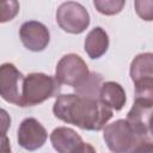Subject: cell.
Returning <instances> with one entry per match:
<instances>
[{
  "label": "cell",
  "mask_w": 153,
  "mask_h": 153,
  "mask_svg": "<svg viewBox=\"0 0 153 153\" xmlns=\"http://www.w3.org/2000/svg\"><path fill=\"white\" fill-rule=\"evenodd\" d=\"M56 22L66 32L81 33L90 24V14L81 4L67 1L59 6L56 11Z\"/></svg>",
  "instance_id": "cell-5"
},
{
  "label": "cell",
  "mask_w": 153,
  "mask_h": 153,
  "mask_svg": "<svg viewBox=\"0 0 153 153\" xmlns=\"http://www.w3.org/2000/svg\"><path fill=\"white\" fill-rule=\"evenodd\" d=\"M24 75L12 63L0 66V97L6 102L22 106V86Z\"/></svg>",
  "instance_id": "cell-7"
},
{
  "label": "cell",
  "mask_w": 153,
  "mask_h": 153,
  "mask_svg": "<svg viewBox=\"0 0 153 153\" xmlns=\"http://www.w3.org/2000/svg\"><path fill=\"white\" fill-rule=\"evenodd\" d=\"M153 109V100L135 99L134 105L127 115V122L130 127L145 139H152L151 116Z\"/></svg>",
  "instance_id": "cell-8"
},
{
  "label": "cell",
  "mask_w": 153,
  "mask_h": 153,
  "mask_svg": "<svg viewBox=\"0 0 153 153\" xmlns=\"http://www.w3.org/2000/svg\"><path fill=\"white\" fill-rule=\"evenodd\" d=\"M72 153H96V149L90 143H86L82 141L78 147H75L72 151Z\"/></svg>",
  "instance_id": "cell-20"
},
{
  "label": "cell",
  "mask_w": 153,
  "mask_h": 153,
  "mask_svg": "<svg viewBox=\"0 0 153 153\" xmlns=\"http://www.w3.org/2000/svg\"><path fill=\"white\" fill-rule=\"evenodd\" d=\"M17 137H18V143L23 148L27 151H35L44 145L48 134L45 128L36 118L29 117L20 123L18 128Z\"/></svg>",
  "instance_id": "cell-9"
},
{
  "label": "cell",
  "mask_w": 153,
  "mask_h": 153,
  "mask_svg": "<svg viewBox=\"0 0 153 153\" xmlns=\"http://www.w3.org/2000/svg\"><path fill=\"white\" fill-rule=\"evenodd\" d=\"M19 36L26 49L32 51L43 50L50 39L49 30L47 26L39 22L30 20L25 22L19 30Z\"/></svg>",
  "instance_id": "cell-10"
},
{
  "label": "cell",
  "mask_w": 153,
  "mask_h": 153,
  "mask_svg": "<svg viewBox=\"0 0 153 153\" xmlns=\"http://www.w3.org/2000/svg\"><path fill=\"white\" fill-rule=\"evenodd\" d=\"M109 47L108 33L102 27L92 29L85 38V51L91 59H98L104 55Z\"/></svg>",
  "instance_id": "cell-13"
},
{
  "label": "cell",
  "mask_w": 153,
  "mask_h": 153,
  "mask_svg": "<svg viewBox=\"0 0 153 153\" xmlns=\"http://www.w3.org/2000/svg\"><path fill=\"white\" fill-rule=\"evenodd\" d=\"M130 78L135 85V99L153 100V55L139 54L130 65Z\"/></svg>",
  "instance_id": "cell-4"
},
{
  "label": "cell",
  "mask_w": 153,
  "mask_h": 153,
  "mask_svg": "<svg viewBox=\"0 0 153 153\" xmlns=\"http://www.w3.org/2000/svg\"><path fill=\"white\" fill-rule=\"evenodd\" d=\"M19 11V2L14 0L0 1V23L12 20Z\"/></svg>",
  "instance_id": "cell-16"
},
{
  "label": "cell",
  "mask_w": 153,
  "mask_h": 153,
  "mask_svg": "<svg viewBox=\"0 0 153 153\" xmlns=\"http://www.w3.org/2000/svg\"><path fill=\"white\" fill-rule=\"evenodd\" d=\"M103 84V78L98 73H90L88 76L76 87H74V91L79 96L88 97L99 99V91Z\"/></svg>",
  "instance_id": "cell-14"
},
{
  "label": "cell",
  "mask_w": 153,
  "mask_h": 153,
  "mask_svg": "<svg viewBox=\"0 0 153 153\" xmlns=\"http://www.w3.org/2000/svg\"><path fill=\"white\" fill-rule=\"evenodd\" d=\"M99 100L111 110H121L126 104V92L123 87L115 81L102 84L99 91Z\"/></svg>",
  "instance_id": "cell-12"
},
{
  "label": "cell",
  "mask_w": 153,
  "mask_h": 153,
  "mask_svg": "<svg viewBox=\"0 0 153 153\" xmlns=\"http://www.w3.org/2000/svg\"><path fill=\"white\" fill-rule=\"evenodd\" d=\"M90 72L86 62L76 54L65 55L56 66L55 79L60 84L76 87L87 76Z\"/></svg>",
  "instance_id": "cell-6"
},
{
  "label": "cell",
  "mask_w": 153,
  "mask_h": 153,
  "mask_svg": "<svg viewBox=\"0 0 153 153\" xmlns=\"http://www.w3.org/2000/svg\"><path fill=\"white\" fill-rule=\"evenodd\" d=\"M103 137L114 153H131L143 141H152L137 134L126 120H117L104 128Z\"/></svg>",
  "instance_id": "cell-3"
},
{
  "label": "cell",
  "mask_w": 153,
  "mask_h": 153,
  "mask_svg": "<svg viewBox=\"0 0 153 153\" xmlns=\"http://www.w3.org/2000/svg\"><path fill=\"white\" fill-rule=\"evenodd\" d=\"M53 112L59 120L86 130H100L112 117V110L99 99L76 93L59 96Z\"/></svg>",
  "instance_id": "cell-1"
},
{
  "label": "cell",
  "mask_w": 153,
  "mask_h": 153,
  "mask_svg": "<svg viewBox=\"0 0 153 153\" xmlns=\"http://www.w3.org/2000/svg\"><path fill=\"white\" fill-rule=\"evenodd\" d=\"M131 153H153V142L143 141L140 145H137Z\"/></svg>",
  "instance_id": "cell-18"
},
{
  "label": "cell",
  "mask_w": 153,
  "mask_h": 153,
  "mask_svg": "<svg viewBox=\"0 0 153 153\" xmlns=\"http://www.w3.org/2000/svg\"><path fill=\"white\" fill-rule=\"evenodd\" d=\"M50 141L57 153H72V151L82 142L80 135L67 127L54 129L50 134Z\"/></svg>",
  "instance_id": "cell-11"
},
{
  "label": "cell",
  "mask_w": 153,
  "mask_h": 153,
  "mask_svg": "<svg viewBox=\"0 0 153 153\" xmlns=\"http://www.w3.org/2000/svg\"><path fill=\"white\" fill-rule=\"evenodd\" d=\"M61 91V84L55 76L44 73H31L24 78L22 86V106H33L55 97Z\"/></svg>",
  "instance_id": "cell-2"
},
{
  "label": "cell",
  "mask_w": 153,
  "mask_h": 153,
  "mask_svg": "<svg viewBox=\"0 0 153 153\" xmlns=\"http://www.w3.org/2000/svg\"><path fill=\"white\" fill-rule=\"evenodd\" d=\"M93 5L98 10V12L106 14V16H112V14H117L122 11V8L126 5V1H123V0H105V1L96 0L93 2Z\"/></svg>",
  "instance_id": "cell-15"
},
{
  "label": "cell",
  "mask_w": 153,
  "mask_h": 153,
  "mask_svg": "<svg viewBox=\"0 0 153 153\" xmlns=\"http://www.w3.org/2000/svg\"><path fill=\"white\" fill-rule=\"evenodd\" d=\"M0 153H11V143L6 134L0 133Z\"/></svg>",
  "instance_id": "cell-19"
},
{
  "label": "cell",
  "mask_w": 153,
  "mask_h": 153,
  "mask_svg": "<svg viewBox=\"0 0 153 153\" xmlns=\"http://www.w3.org/2000/svg\"><path fill=\"white\" fill-rule=\"evenodd\" d=\"M137 14L145 20H152L153 18V1H136L135 2Z\"/></svg>",
  "instance_id": "cell-17"
}]
</instances>
